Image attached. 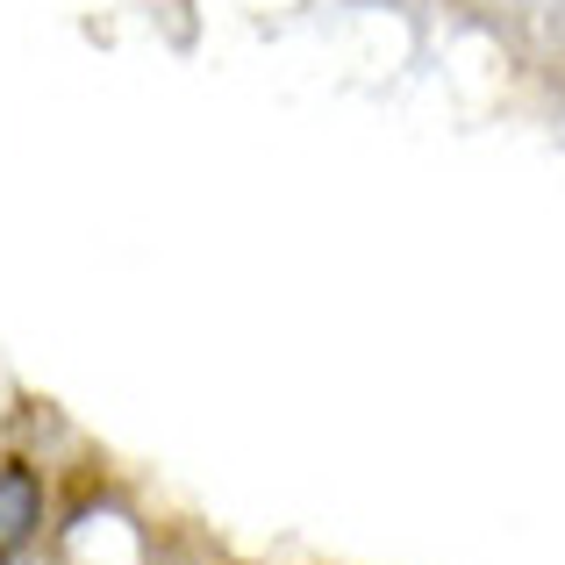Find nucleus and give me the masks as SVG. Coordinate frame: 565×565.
<instances>
[{"label":"nucleus","mask_w":565,"mask_h":565,"mask_svg":"<svg viewBox=\"0 0 565 565\" xmlns=\"http://www.w3.org/2000/svg\"><path fill=\"white\" fill-rule=\"evenodd\" d=\"M43 537V472L29 458H0V565Z\"/></svg>","instance_id":"obj_1"}]
</instances>
